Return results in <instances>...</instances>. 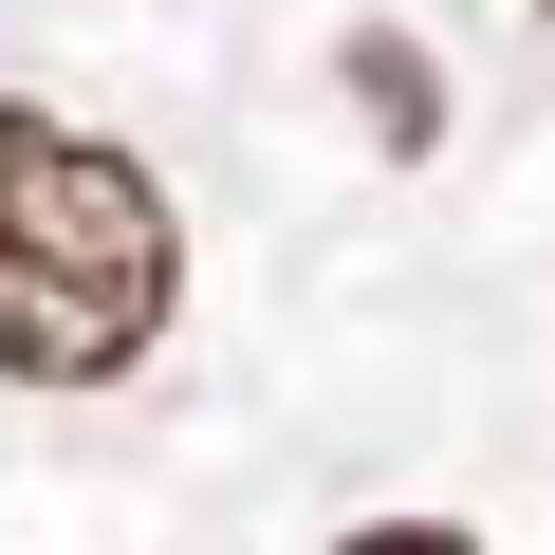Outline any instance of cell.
<instances>
[{
  "label": "cell",
  "mask_w": 555,
  "mask_h": 555,
  "mask_svg": "<svg viewBox=\"0 0 555 555\" xmlns=\"http://www.w3.org/2000/svg\"><path fill=\"white\" fill-rule=\"evenodd\" d=\"M167 297H185L167 185L112 130L0 93V371L20 389H112V371L167 352Z\"/></svg>",
  "instance_id": "cell-1"
}]
</instances>
